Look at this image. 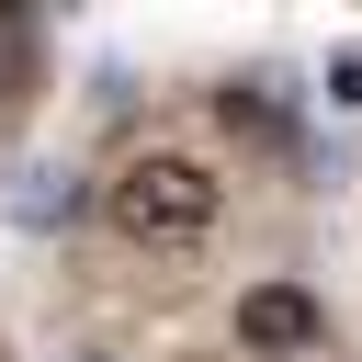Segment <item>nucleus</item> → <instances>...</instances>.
I'll use <instances>...</instances> for the list:
<instances>
[{
  "label": "nucleus",
  "mask_w": 362,
  "mask_h": 362,
  "mask_svg": "<svg viewBox=\"0 0 362 362\" xmlns=\"http://www.w3.org/2000/svg\"><path fill=\"white\" fill-rule=\"evenodd\" d=\"M215 170L204 158H136V170H113V192H102V215L136 238V249H192L204 226H215Z\"/></svg>",
  "instance_id": "obj_1"
},
{
  "label": "nucleus",
  "mask_w": 362,
  "mask_h": 362,
  "mask_svg": "<svg viewBox=\"0 0 362 362\" xmlns=\"http://www.w3.org/2000/svg\"><path fill=\"white\" fill-rule=\"evenodd\" d=\"M238 339H249V351H317L328 317H317V294H294V283H249V294H238Z\"/></svg>",
  "instance_id": "obj_2"
}]
</instances>
